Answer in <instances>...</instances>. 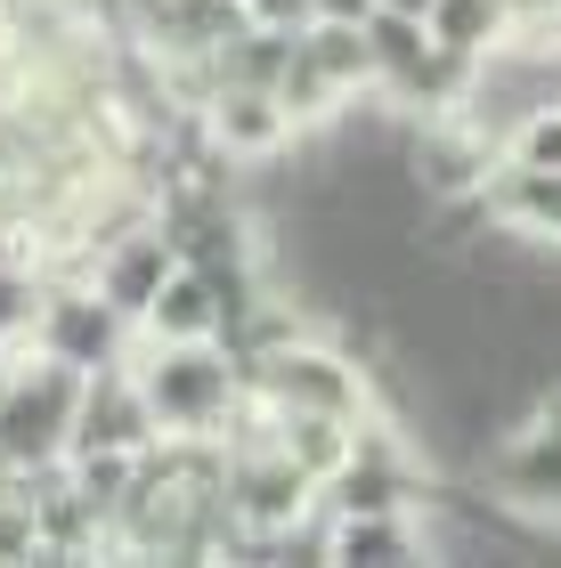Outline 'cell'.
Wrapping results in <instances>:
<instances>
[{"label":"cell","instance_id":"obj_1","mask_svg":"<svg viewBox=\"0 0 561 568\" xmlns=\"http://www.w3.org/2000/svg\"><path fill=\"white\" fill-rule=\"evenodd\" d=\"M131 374L171 438H220V423L244 406V374L228 342H147L139 333Z\"/></svg>","mask_w":561,"mask_h":568},{"label":"cell","instance_id":"obj_2","mask_svg":"<svg viewBox=\"0 0 561 568\" xmlns=\"http://www.w3.org/2000/svg\"><path fill=\"white\" fill-rule=\"evenodd\" d=\"M237 374L261 406H301V415H342V423L374 415V374L350 349L318 342V333H293V342H277L261 357H237Z\"/></svg>","mask_w":561,"mask_h":568},{"label":"cell","instance_id":"obj_3","mask_svg":"<svg viewBox=\"0 0 561 568\" xmlns=\"http://www.w3.org/2000/svg\"><path fill=\"white\" fill-rule=\"evenodd\" d=\"M73 406H82V374L33 349V366H17L9 398H0V463H9V471H49V463H66Z\"/></svg>","mask_w":561,"mask_h":568},{"label":"cell","instance_id":"obj_4","mask_svg":"<svg viewBox=\"0 0 561 568\" xmlns=\"http://www.w3.org/2000/svg\"><path fill=\"white\" fill-rule=\"evenodd\" d=\"M489 487H497L504 511L561 528V382L529 398V415L513 423V438L489 455Z\"/></svg>","mask_w":561,"mask_h":568},{"label":"cell","instance_id":"obj_5","mask_svg":"<svg viewBox=\"0 0 561 568\" xmlns=\"http://www.w3.org/2000/svg\"><path fill=\"white\" fill-rule=\"evenodd\" d=\"M131 342L139 325L98 293V284H58L41 293V317H33V349L58 357L73 374H107V366H131Z\"/></svg>","mask_w":561,"mask_h":568},{"label":"cell","instance_id":"obj_6","mask_svg":"<svg viewBox=\"0 0 561 568\" xmlns=\"http://www.w3.org/2000/svg\"><path fill=\"white\" fill-rule=\"evenodd\" d=\"M156 438H163V423H156V406H147V390H139V374H131V366L82 374V406H73V438H66V455H98V447H114V455H147Z\"/></svg>","mask_w":561,"mask_h":568},{"label":"cell","instance_id":"obj_7","mask_svg":"<svg viewBox=\"0 0 561 568\" xmlns=\"http://www.w3.org/2000/svg\"><path fill=\"white\" fill-rule=\"evenodd\" d=\"M203 131L228 163H277L293 146V114L277 106V90H252V82H220L203 98Z\"/></svg>","mask_w":561,"mask_h":568},{"label":"cell","instance_id":"obj_8","mask_svg":"<svg viewBox=\"0 0 561 568\" xmlns=\"http://www.w3.org/2000/svg\"><path fill=\"white\" fill-rule=\"evenodd\" d=\"M472 203L497 227L529 236V244H561V171H529V163H513V154H497V171L480 179Z\"/></svg>","mask_w":561,"mask_h":568},{"label":"cell","instance_id":"obj_9","mask_svg":"<svg viewBox=\"0 0 561 568\" xmlns=\"http://www.w3.org/2000/svg\"><path fill=\"white\" fill-rule=\"evenodd\" d=\"M171 268H180V252H171V236H163L156 220L131 227V236H107V244H98V293H107L131 325L147 317V301L163 293Z\"/></svg>","mask_w":561,"mask_h":568},{"label":"cell","instance_id":"obj_10","mask_svg":"<svg viewBox=\"0 0 561 568\" xmlns=\"http://www.w3.org/2000/svg\"><path fill=\"white\" fill-rule=\"evenodd\" d=\"M325 560L407 568V560H431V536H423L415 511H359V520H325Z\"/></svg>","mask_w":561,"mask_h":568},{"label":"cell","instance_id":"obj_11","mask_svg":"<svg viewBox=\"0 0 561 568\" xmlns=\"http://www.w3.org/2000/svg\"><path fill=\"white\" fill-rule=\"evenodd\" d=\"M220 293H212V276H203V268H171L163 276V293L156 301H147V317H139V333H147V342H220Z\"/></svg>","mask_w":561,"mask_h":568},{"label":"cell","instance_id":"obj_12","mask_svg":"<svg viewBox=\"0 0 561 568\" xmlns=\"http://www.w3.org/2000/svg\"><path fill=\"white\" fill-rule=\"evenodd\" d=\"M269 438L325 487V479L350 463V438H359V423H342V415H301V406H269Z\"/></svg>","mask_w":561,"mask_h":568},{"label":"cell","instance_id":"obj_13","mask_svg":"<svg viewBox=\"0 0 561 568\" xmlns=\"http://www.w3.org/2000/svg\"><path fill=\"white\" fill-rule=\"evenodd\" d=\"M301 58H310L325 82H334L342 98H359L374 90V49H367V24H350V17H310L301 24Z\"/></svg>","mask_w":561,"mask_h":568},{"label":"cell","instance_id":"obj_14","mask_svg":"<svg viewBox=\"0 0 561 568\" xmlns=\"http://www.w3.org/2000/svg\"><path fill=\"white\" fill-rule=\"evenodd\" d=\"M423 24H431L440 49H455V58H472V65L513 41V9H504V0H431Z\"/></svg>","mask_w":561,"mask_h":568},{"label":"cell","instance_id":"obj_15","mask_svg":"<svg viewBox=\"0 0 561 568\" xmlns=\"http://www.w3.org/2000/svg\"><path fill=\"white\" fill-rule=\"evenodd\" d=\"M367 49H374V90H382L391 73H407V65L431 49V24L407 17V9H374V17H367Z\"/></svg>","mask_w":561,"mask_h":568},{"label":"cell","instance_id":"obj_16","mask_svg":"<svg viewBox=\"0 0 561 568\" xmlns=\"http://www.w3.org/2000/svg\"><path fill=\"white\" fill-rule=\"evenodd\" d=\"M504 154H513V163H529V171H561V106L521 114L513 139H504Z\"/></svg>","mask_w":561,"mask_h":568},{"label":"cell","instance_id":"obj_17","mask_svg":"<svg viewBox=\"0 0 561 568\" xmlns=\"http://www.w3.org/2000/svg\"><path fill=\"white\" fill-rule=\"evenodd\" d=\"M33 317H41V284L24 268H0V349L33 342Z\"/></svg>","mask_w":561,"mask_h":568},{"label":"cell","instance_id":"obj_18","mask_svg":"<svg viewBox=\"0 0 561 568\" xmlns=\"http://www.w3.org/2000/svg\"><path fill=\"white\" fill-rule=\"evenodd\" d=\"M252 24H285V33H301V24L318 17V0H244Z\"/></svg>","mask_w":561,"mask_h":568},{"label":"cell","instance_id":"obj_19","mask_svg":"<svg viewBox=\"0 0 561 568\" xmlns=\"http://www.w3.org/2000/svg\"><path fill=\"white\" fill-rule=\"evenodd\" d=\"M513 24H561V0H504Z\"/></svg>","mask_w":561,"mask_h":568},{"label":"cell","instance_id":"obj_20","mask_svg":"<svg viewBox=\"0 0 561 568\" xmlns=\"http://www.w3.org/2000/svg\"><path fill=\"white\" fill-rule=\"evenodd\" d=\"M318 17H350V24H367V17H374V0H318Z\"/></svg>","mask_w":561,"mask_h":568},{"label":"cell","instance_id":"obj_21","mask_svg":"<svg viewBox=\"0 0 561 568\" xmlns=\"http://www.w3.org/2000/svg\"><path fill=\"white\" fill-rule=\"evenodd\" d=\"M374 9H407V17H431V0H374Z\"/></svg>","mask_w":561,"mask_h":568}]
</instances>
